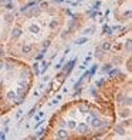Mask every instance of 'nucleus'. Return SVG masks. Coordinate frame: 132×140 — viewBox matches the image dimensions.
Instances as JSON below:
<instances>
[{"instance_id":"f257e3e1","label":"nucleus","mask_w":132,"mask_h":140,"mask_svg":"<svg viewBox=\"0 0 132 140\" xmlns=\"http://www.w3.org/2000/svg\"><path fill=\"white\" fill-rule=\"evenodd\" d=\"M57 137H58V139H61V140L68 139V132H67V130H64V129L58 130V132H57Z\"/></svg>"},{"instance_id":"f03ea898","label":"nucleus","mask_w":132,"mask_h":140,"mask_svg":"<svg viewBox=\"0 0 132 140\" xmlns=\"http://www.w3.org/2000/svg\"><path fill=\"white\" fill-rule=\"evenodd\" d=\"M74 63H75V60H71L70 63H67V65H65V69H64V73H70V72H71Z\"/></svg>"},{"instance_id":"7ed1b4c3","label":"nucleus","mask_w":132,"mask_h":140,"mask_svg":"<svg viewBox=\"0 0 132 140\" xmlns=\"http://www.w3.org/2000/svg\"><path fill=\"white\" fill-rule=\"evenodd\" d=\"M22 30H20V29H14V30H13V33H11V36H13V37H14V39H17V37H20V36H22Z\"/></svg>"},{"instance_id":"20e7f679","label":"nucleus","mask_w":132,"mask_h":140,"mask_svg":"<svg viewBox=\"0 0 132 140\" xmlns=\"http://www.w3.org/2000/svg\"><path fill=\"white\" fill-rule=\"evenodd\" d=\"M78 130H80V133H85L87 130H88V126H87V124H84V123H80Z\"/></svg>"},{"instance_id":"39448f33","label":"nucleus","mask_w":132,"mask_h":140,"mask_svg":"<svg viewBox=\"0 0 132 140\" xmlns=\"http://www.w3.org/2000/svg\"><path fill=\"white\" fill-rule=\"evenodd\" d=\"M101 124H102V122H101L100 119H94V120H92V126H94V127H100Z\"/></svg>"},{"instance_id":"423d86ee","label":"nucleus","mask_w":132,"mask_h":140,"mask_svg":"<svg viewBox=\"0 0 132 140\" xmlns=\"http://www.w3.org/2000/svg\"><path fill=\"white\" fill-rule=\"evenodd\" d=\"M39 26H36V24H33L31 26V27H30V32H31V33H39Z\"/></svg>"},{"instance_id":"0eeeda50","label":"nucleus","mask_w":132,"mask_h":140,"mask_svg":"<svg viewBox=\"0 0 132 140\" xmlns=\"http://www.w3.org/2000/svg\"><path fill=\"white\" fill-rule=\"evenodd\" d=\"M22 50H23V53H24V54H27V53H30V52H31V47H30V46H23Z\"/></svg>"},{"instance_id":"6e6552de","label":"nucleus","mask_w":132,"mask_h":140,"mask_svg":"<svg viewBox=\"0 0 132 140\" xmlns=\"http://www.w3.org/2000/svg\"><path fill=\"white\" fill-rule=\"evenodd\" d=\"M109 49H111V43L105 42V43L102 44V50H109Z\"/></svg>"},{"instance_id":"1a4fd4ad","label":"nucleus","mask_w":132,"mask_h":140,"mask_svg":"<svg viewBox=\"0 0 132 140\" xmlns=\"http://www.w3.org/2000/svg\"><path fill=\"white\" fill-rule=\"evenodd\" d=\"M7 99H10V100L16 99V93H14V92H9V93H7Z\"/></svg>"},{"instance_id":"9d476101","label":"nucleus","mask_w":132,"mask_h":140,"mask_svg":"<svg viewBox=\"0 0 132 140\" xmlns=\"http://www.w3.org/2000/svg\"><path fill=\"white\" fill-rule=\"evenodd\" d=\"M48 66H50V65H48V61H44V63H43V70H41V73H46V70L48 69Z\"/></svg>"},{"instance_id":"9b49d317","label":"nucleus","mask_w":132,"mask_h":140,"mask_svg":"<svg viewBox=\"0 0 132 140\" xmlns=\"http://www.w3.org/2000/svg\"><path fill=\"white\" fill-rule=\"evenodd\" d=\"M67 124H68V127H70V129H75V127H77V124H75V122H72V120H71V122H68Z\"/></svg>"},{"instance_id":"f8f14e48","label":"nucleus","mask_w":132,"mask_h":140,"mask_svg":"<svg viewBox=\"0 0 132 140\" xmlns=\"http://www.w3.org/2000/svg\"><path fill=\"white\" fill-rule=\"evenodd\" d=\"M85 42H87V39H85V37H81V39H78V40H77V44H84Z\"/></svg>"},{"instance_id":"ddd939ff","label":"nucleus","mask_w":132,"mask_h":140,"mask_svg":"<svg viewBox=\"0 0 132 140\" xmlns=\"http://www.w3.org/2000/svg\"><path fill=\"white\" fill-rule=\"evenodd\" d=\"M17 94H18V96H23V94H24V89H23V87H18Z\"/></svg>"},{"instance_id":"4468645a","label":"nucleus","mask_w":132,"mask_h":140,"mask_svg":"<svg viewBox=\"0 0 132 140\" xmlns=\"http://www.w3.org/2000/svg\"><path fill=\"white\" fill-rule=\"evenodd\" d=\"M44 133H46V129H41V130H39V132H37V136L41 137V136L44 134Z\"/></svg>"},{"instance_id":"2eb2a0df","label":"nucleus","mask_w":132,"mask_h":140,"mask_svg":"<svg viewBox=\"0 0 132 140\" xmlns=\"http://www.w3.org/2000/svg\"><path fill=\"white\" fill-rule=\"evenodd\" d=\"M102 54H104V52L101 50V49H98V50H97V57H102Z\"/></svg>"},{"instance_id":"dca6fc26","label":"nucleus","mask_w":132,"mask_h":140,"mask_svg":"<svg viewBox=\"0 0 132 140\" xmlns=\"http://www.w3.org/2000/svg\"><path fill=\"white\" fill-rule=\"evenodd\" d=\"M34 73H36V74H39V73H40V70H39V65H37V63H34Z\"/></svg>"},{"instance_id":"f3484780","label":"nucleus","mask_w":132,"mask_h":140,"mask_svg":"<svg viewBox=\"0 0 132 140\" xmlns=\"http://www.w3.org/2000/svg\"><path fill=\"white\" fill-rule=\"evenodd\" d=\"M118 73H119L118 70H111V72H109V76H112V77H114V76L118 74Z\"/></svg>"},{"instance_id":"a211bd4d","label":"nucleus","mask_w":132,"mask_h":140,"mask_svg":"<svg viewBox=\"0 0 132 140\" xmlns=\"http://www.w3.org/2000/svg\"><path fill=\"white\" fill-rule=\"evenodd\" d=\"M48 46H50V40H46V42L43 43V47H44V49H47Z\"/></svg>"},{"instance_id":"6ab92c4d","label":"nucleus","mask_w":132,"mask_h":140,"mask_svg":"<svg viewBox=\"0 0 132 140\" xmlns=\"http://www.w3.org/2000/svg\"><path fill=\"white\" fill-rule=\"evenodd\" d=\"M105 33L111 34V33H112V29H111V27H108V26H105Z\"/></svg>"},{"instance_id":"aec40b11","label":"nucleus","mask_w":132,"mask_h":140,"mask_svg":"<svg viewBox=\"0 0 132 140\" xmlns=\"http://www.w3.org/2000/svg\"><path fill=\"white\" fill-rule=\"evenodd\" d=\"M92 32H94V27H91V29H87L84 33H85V34H89V33H92Z\"/></svg>"},{"instance_id":"412c9836","label":"nucleus","mask_w":132,"mask_h":140,"mask_svg":"<svg viewBox=\"0 0 132 140\" xmlns=\"http://www.w3.org/2000/svg\"><path fill=\"white\" fill-rule=\"evenodd\" d=\"M57 26V20H53V22L50 23V27H55Z\"/></svg>"},{"instance_id":"4be33fe9","label":"nucleus","mask_w":132,"mask_h":140,"mask_svg":"<svg viewBox=\"0 0 132 140\" xmlns=\"http://www.w3.org/2000/svg\"><path fill=\"white\" fill-rule=\"evenodd\" d=\"M40 117H43V111H40L39 114L36 116V120H37V119H40Z\"/></svg>"},{"instance_id":"5701e85b","label":"nucleus","mask_w":132,"mask_h":140,"mask_svg":"<svg viewBox=\"0 0 132 140\" xmlns=\"http://www.w3.org/2000/svg\"><path fill=\"white\" fill-rule=\"evenodd\" d=\"M117 132L119 133V134H124V130H122L121 127H118V129H117Z\"/></svg>"},{"instance_id":"b1692460","label":"nucleus","mask_w":132,"mask_h":140,"mask_svg":"<svg viewBox=\"0 0 132 140\" xmlns=\"http://www.w3.org/2000/svg\"><path fill=\"white\" fill-rule=\"evenodd\" d=\"M109 69H111V65H107V66H105V67H104V70H105V72H108Z\"/></svg>"},{"instance_id":"393cba45","label":"nucleus","mask_w":132,"mask_h":140,"mask_svg":"<svg viewBox=\"0 0 132 140\" xmlns=\"http://www.w3.org/2000/svg\"><path fill=\"white\" fill-rule=\"evenodd\" d=\"M40 7H41V9L47 7V3H46V2H44V3H41V4H40Z\"/></svg>"},{"instance_id":"a878e982","label":"nucleus","mask_w":132,"mask_h":140,"mask_svg":"<svg viewBox=\"0 0 132 140\" xmlns=\"http://www.w3.org/2000/svg\"><path fill=\"white\" fill-rule=\"evenodd\" d=\"M126 47H128V50H131V40H129L128 43H126Z\"/></svg>"},{"instance_id":"bb28decb","label":"nucleus","mask_w":132,"mask_h":140,"mask_svg":"<svg viewBox=\"0 0 132 140\" xmlns=\"http://www.w3.org/2000/svg\"><path fill=\"white\" fill-rule=\"evenodd\" d=\"M128 113H129V111H128V110H125V111H124V113H122V116H124V117H125V116H128Z\"/></svg>"},{"instance_id":"cd10ccee","label":"nucleus","mask_w":132,"mask_h":140,"mask_svg":"<svg viewBox=\"0 0 132 140\" xmlns=\"http://www.w3.org/2000/svg\"><path fill=\"white\" fill-rule=\"evenodd\" d=\"M4 139V133H0V140H3Z\"/></svg>"},{"instance_id":"c85d7f7f","label":"nucleus","mask_w":132,"mask_h":140,"mask_svg":"<svg viewBox=\"0 0 132 140\" xmlns=\"http://www.w3.org/2000/svg\"><path fill=\"white\" fill-rule=\"evenodd\" d=\"M54 2H55V3H61V2H63V0H54Z\"/></svg>"},{"instance_id":"c756f323","label":"nucleus","mask_w":132,"mask_h":140,"mask_svg":"<svg viewBox=\"0 0 132 140\" xmlns=\"http://www.w3.org/2000/svg\"><path fill=\"white\" fill-rule=\"evenodd\" d=\"M4 2H7V0H0V3H4Z\"/></svg>"}]
</instances>
